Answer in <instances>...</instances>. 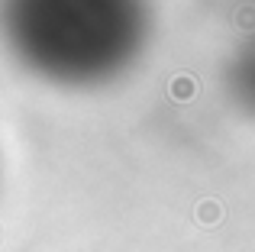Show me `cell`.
<instances>
[{"label": "cell", "mask_w": 255, "mask_h": 252, "mask_svg": "<svg viewBox=\"0 0 255 252\" xmlns=\"http://www.w3.org/2000/svg\"><path fill=\"white\" fill-rule=\"evenodd\" d=\"M152 0H0V39L26 75L68 91L113 84L152 42Z\"/></svg>", "instance_id": "6da1fadb"}, {"label": "cell", "mask_w": 255, "mask_h": 252, "mask_svg": "<svg viewBox=\"0 0 255 252\" xmlns=\"http://www.w3.org/2000/svg\"><path fill=\"white\" fill-rule=\"evenodd\" d=\"M223 91L236 110L255 120V29H249L223 65Z\"/></svg>", "instance_id": "7a4b0ae2"}]
</instances>
